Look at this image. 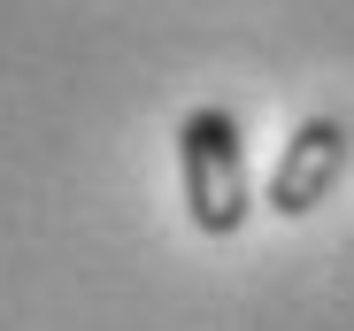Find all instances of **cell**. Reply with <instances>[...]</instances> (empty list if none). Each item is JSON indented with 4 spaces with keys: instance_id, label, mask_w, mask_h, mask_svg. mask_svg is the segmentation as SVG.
Masks as SVG:
<instances>
[{
    "instance_id": "obj_1",
    "label": "cell",
    "mask_w": 354,
    "mask_h": 331,
    "mask_svg": "<svg viewBox=\"0 0 354 331\" xmlns=\"http://www.w3.org/2000/svg\"><path fill=\"white\" fill-rule=\"evenodd\" d=\"M177 178H185V216L201 239H239L254 216V185H247V146H239V116L231 108H193L177 124Z\"/></svg>"
},
{
    "instance_id": "obj_2",
    "label": "cell",
    "mask_w": 354,
    "mask_h": 331,
    "mask_svg": "<svg viewBox=\"0 0 354 331\" xmlns=\"http://www.w3.org/2000/svg\"><path fill=\"white\" fill-rule=\"evenodd\" d=\"M346 178V124L339 116H308L285 139V154L270 162V216H308L331 200V185Z\"/></svg>"
}]
</instances>
